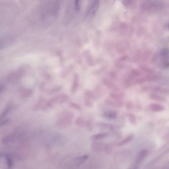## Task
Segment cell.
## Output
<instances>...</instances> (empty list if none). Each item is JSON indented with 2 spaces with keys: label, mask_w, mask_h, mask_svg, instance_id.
<instances>
[{
  "label": "cell",
  "mask_w": 169,
  "mask_h": 169,
  "mask_svg": "<svg viewBox=\"0 0 169 169\" xmlns=\"http://www.w3.org/2000/svg\"><path fill=\"white\" fill-rule=\"evenodd\" d=\"M159 62L166 69L169 68V49L163 48L160 51L158 55Z\"/></svg>",
  "instance_id": "obj_2"
},
{
  "label": "cell",
  "mask_w": 169,
  "mask_h": 169,
  "mask_svg": "<svg viewBox=\"0 0 169 169\" xmlns=\"http://www.w3.org/2000/svg\"><path fill=\"white\" fill-rule=\"evenodd\" d=\"M93 92L96 100H97L103 96V94H104L105 91L101 86L98 85L96 86Z\"/></svg>",
  "instance_id": "obj_13"
},
{
  "label": "cell",
  "mask_w": 169,
  "mask_h": 169,
  "mask_svg": "<svg viewBox=\"0 0 169 169\" xmlns=\"http://www.w3.org/2000/svg\"><path fill=\"white\" fill-rule=\"evenodd\" d=\"M154 90L156 91L169 96V88H163L159 87H155L153 88Z\"/></svg>",
  "instance_id": "obj_20"
},
{
  "label": "cell",
  "mask_w": 169,
  "mask_h": 169,
  "mask_svg": "<svg viewBox=\"0 0 169 169\" xmlns=\"http://www.w3.org/2000/svg\"><path fill=\"white\" fill-rule=\"evenodd\" d=\"M88 156L87 155H84L76 159V161L79 164H81L86 161L88 158Z\"/></svg>",
  "instance_id": "obj_24"
},
{
  "label": "cell",
  "mask_w": 169,
  "mask_h": 169,
  "mask_svg": "<svg viewBox=\"0 0 169 169\" xmlns=\"http://www.w3.org/2000/svg\"><path fill=\"white\" fill-rule=\"evenodd\" d=\"M74 117L73 113L69 111L61 113L57 118V126L61 128L69 127L71 125Z\"/></svg>",
  "instance_id": "obj_1"
},
{
  "label": "cell",
  "mask_w": 169,
  "mask_h": 169,
  "mask_svg": "<svg viewBox=\"0 0 169 169\" xmlns=\"http://www.w3.org/2000/svg\"><path fill=\"white\" fill-rule=\"evenodd\" d=\"M111 98L116 100H122L124 96V94L122 93L113 92L111 93L110 94Z\"/></svg>",
  "instance_id": "obj_17"
},
{
  "label": "cell",
  "mask_w": 169,
  "mask_h": 169,
  "mask_svg": "<svg viewBox=\"0 0 169 169\" xmlns=\"http://www.w3.org/2000/svg\"><path fill=\"white\" fill-rule=\"evenodd\" d=\"M79 84V78L78 75L75 74L74 75L73 83L71 89V92L72 93H75L78 89Z\"/></svg>",
  "instance_id": "obj_11"
},
{
  "label": "cell",
  "mask_w": 169,
  "mask_h": 169,
  "mask_svg": "<svg viewBox=\"0 0 169 169\" xmlns=\"http://www.w3.org/2000/svg\"><path fill=\"white\" fill-rule=\"evenodd\" d=\"M97 126L101 129H107L110 128L111 124H107L105 123L98 122L96 124Z\"/></svg>",
  "instance_id": "obj_23"
},
{
  "label": "cell",
  "mask_w": 169,
  "mask_h": 169,
  "mask_svg": "<svg viewBox=\"0 0 169 169\" xmlns=\"http://www.w3.org/2000/svg\"><path fill=\"white\" fill-rule=\"evenodd\" d=\"M48 107V101L44 98H42L39 100L33 107L34 111L45 109Z\"/></svg>",
  "instance_id": "obj_6"
},
{
  "label": "cell",
  "mask_w": 169,
  "mask_h": 169,
  "mask_svg": "<svg viewBox=\"0 0 169 169\" xmlns=\"http://www.w3.org/2000/svg\"><path fill=\"white\" fill-rule=\"evenodd\" d=\"M69 105L72 108L75 109L77 110L80 111L82 109V108L80 106L76 103L73 102H71L69 103Z\"/></svg>",
  "instance_id": "obj_26"
},
{
  "label": "cell",
  "mask_w": 169,
  "mask_h": 169,
  "mask_svg": "<svg viewBox=\"0 0 169 169\" xmlns=\"http://www.w3.org/2000/svg\"><path fill=\"white\" fill-rule=\"evenodd\" d=\"M11 106L10 105H8L5 108L3 112H2L1 116V119L3 118L8 114V113L10 112V110L11 109Z\"/></svg>",
  "instance_id": "obj_25"
},
{
  "label": "cell",
  "mask_w": 169,
  "mask_h": 169,
  "mask_svg": "<svg viewBox=\"0 0 169 169\" xmlns=\"http://www.w3.org/2000/svg\"><path fill=\"white\" fill-rule=\"evenodd\" d=\"M108 134L107 133L104 132L94 135L91 137V139L93 141H98V140L103 139L107 137Z\"/></svg>",
  "instance_id": "obj_18"
},
{
  "label": "cell",
  "mask_w": 169,
  "mask_h": 169,
  "mask_svg": "<svg viewBox=\"0 0 169 169\" xmlns=\"http://www.w3.org/2000/svg\"><path fill=\"white\" fill-rule=\"evenodd\" d=\"M68 98V96L65 94H62L58 95L48 101V107H50L55 105L62 104L66 102Z\"/></svg>",
  "instance_id": "obj_3"
},
{
  "label": "cell",
  "mask_w": 169,
  "mask_h": 169,
  "mask_svg": "<svg viewBox=\"0 0 169 169\" xmlns=\"http://www.w3.org/2000/svg\"><path fill=\"white\" fill-rule=\"evenodd\" d=\"M96 98L93 91L86 90L84 93V104L86 107L91 108L93 107V101L96 100Z\"/></svg>",
  "instance_id": "obj_4"
},
{
  "label": "cell",
  "mask_w": 169,
  "mask_h": 169,
  "mask_svg": "<svg viewBox=\"0 0 169 169\" xmlns=\"http://www.w3.org/2000/svg\"><path fill=\"white\" fill-rule=\"evenodd\" d=\"M147 154V151L146 150H144L140 152L137 154L136 158V163L138 164L141 162L145 157Z\"/></svg>",
  "instance_id": "obj_19"
},
{
  "label": "cell",
  "mask_w": 169,
  "mask_h": 169,
  "mask_svg": "<svg viewBox=\"0 0 169 169\" xmlns=\"http://www.w3.org/2000/svg\"><path fill=\"white\" fill-rule=\"evenodd\" d=\"M133 135L132 134L129 135V136L126 137V138L119 142V143L117 144L118 146H121L129 143V142H131L132 141L133 139Z\"/></svg>",
  "instance_id": "obj_21"
},
{
  "label": "cell",
  "mask_w": 169,
  "mask_h": 169,
  "mask_svg": "<svg viewBox=\"0 0 169 169\" xmlns=\"http://www.w3.org/2000/svg\"><path fill=\"white\" fill-rule=\"evenodd\" d=\"M149 108L152 112H161L165 110V108L163 105L155 103L150 105Z\"/></svg>",
  "instance_id": "obj_9"
},
{
  "label": "cell",
  "mask_w": 169,
  "mask_h": 169,
  "mask_svg": "<svg viewBox=\"0 0 169 169\" xmlns=\"http://www.w3.org/2000/svg\"><path fill=\"white\" fill-rule=\"evenodd\" d=\"M105 103L106 105L114 107H122L123 105V103L122 100H116L112 98L106 99Z\"/></svg>",
  "instance_id": "obj_7"
},
{
  "label": "cell",
  "mask_w": 169,
  "mask_h": 169,
  "mask_svg": "<svg viewBox=\"0 0 169 169\" xmlns=\"http://www.w3.org/2000/svg\"><path fill=\"white\" fill-rule=\"evenodd\" d=\"M103 82L106 87L110 89L114 92H118L120 90L114 83L108 80L104 79L103 80Z\"/></svg>",
  "instance_id": "obj_8"
},
{
  "label": "cell",
  "mask_w": 169,
  "mask_h": 169,
  "mask_svg": "<svg viewBox=\"0 0 169 169\" xmlns=\"http://www.w3.org/2000/svg\"><path fill=\"white\" fill-rule=\"evenodd\" d=\"M10 120L9 119H7L6 120L3 121H2L1 123V126H3V125H6V124H8Z\"/></svg>",
  "instance_id": "obj_30"
},
{
  "label": "cell",
  "mask_w": 169,
  "mask_h": 169,
  "mask_svg": "<svg viewBox=\"0 0 169 169\" xmlns=\"http://www.w3.org/2000/svg\"><path fill=\"white\" fill-rule=\"evenodd\" d=\"M149 97L151 100L159 102H165L166 100L165 98L155 94H151L149 95Z\"/></svg>",
  "instance_id": "obj_16"
},
{
  "label": "cell",
  "mask_w": 169,
  "mask_h": 169,
  "mask_svg": "<svg viewBox=\"0 0 169 169\" xmlns=\"http://www.w3.org/2000/svg\"><path fill=\"white\" fill-rule=\"evenodd\" d=\"M103 117L106 119L113 120L116 119L117 114V113L114 111H106L103 113Z\"/></svg>",
  "instance_id": "obj_10"
},
{
  "label": "cell",
  "mask_w": 169,
  "mask_h": 169,
  "mask_svg": "<svg viewBox=\"0 0 169 169\" xmlns=\"http://www.w3.org/2000/svg\"><path fill=\"white\" fill-rule=\"evenodd\" d=\"M1 159H2L8 169H12L14 166L13 157L10 153L2 152L1 153Z\"/></svg>",
  "instance_id": "obj_5"
},
{
  "label": "cell",
  "mask_w": 169,
  "mask_h": 169,
  "mask_svg": "<svg viewBox=\"0 0 169 169\" xmlns=\"http://www.w3.org/2000/svg\"><path fill=\"white\" fill-rule=\"evenodd\" d=\"M127 116L130 123L133 125H136L137 120L136 116L133 113H128Z\"/></svg>",
  "instance_id": "obj_22"
},
{
  "label": "cell",
  "mask_w": 169,
  "mask_h": 169,
  "mask_svg": "<svg viewBox=\"0 0 169 169\" xmlns=\"http://www.w3.org/2000/svg\"><path fill=\"white\" fill-rule=\"evenodd\" d=\"M98 2L96 1L91 5V8L88 12V14L90 15L91 16H94L98 10Z\"/></svg>",
  "instance_id": "obj_14"
},
{
  "label": "cell",
  "mask_w": 169,
  "mask_h": 169,
  "mask_svg": "<svg viewBox=\"0 0 169 169\" xmlns=\"http://www.w3.org/2000/svg\"><path fill=\"white\" fill-rule=\"evenodd\" d=\"M125 107L127 110H131L133 108V105L131 102H129L126 103Z\"/></svg>",
  "instance_id": "obj_28"
},
{
  "label": "cell",
  "mask_w": 169,
  "mask_h": 169,
  "mask_svg": "<svg viewBox=\"0 0 169 169\" xmlns=\"http://www.w3.org/2000/svg\"><path fill=\"white\" fill-rule=\"evenodd\" d=\"M79 1H76L75 3V8L76 11H78L79 10Z\"/></svg>",
  "instance_id": "obj_29"
},
{
  "label": "cell",
  "mask_w": 169,
  "mask_h": 169,
  "mask_svg": "<svg viewBox=\"0 0 169 169\" xmlns=\"http://www.w3.org/2000/svg\"><path fill=\"white\" fill-rule=\"evenodd\" d=\"M33 91L32 89L25 88L21 89L20 91L21 96L23 98H26L30 97L33 95Z\"/></svg>",
  "instance_id": "obj_15"
},
{
  "label": "cell",
  "mask_w": 169,
  "mask_h": 169,
  "mask_svg": "<svg viewBox=\"0 0 169 169\" xmlns=\"http://www.w3.org/2000/svg\"><path fill=\"white\" fill-rule=\"evenodd\" d=\"M87 121L84 119L83 117H80L77 118L75 121V124L77 127L79 128L87 127Z\"/></svg>",
  "instance_id": "obj_12"
},
{
  "label": "cell",
  "mask_w": 169,
  "mask_h": 169,
  "mask_svg": "<svg viewBox=\"0 0 169 169\" xmlns=\"http://www.w3.org/2000/svg\"><path fill=\"white\" fill-rule=\"evenodd\" d=\"M62 87L61 86H59L56 87L54 88H53L51 89V90H50L49 91L48 93L49 94H51L53 93L56 91H57L61 90L62 89Z\"/></svg>",
  "instance_id": "obj_27"
}]
</instances>
